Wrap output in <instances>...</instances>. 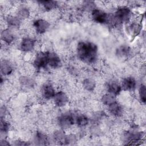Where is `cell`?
Listing matches in <instances>:
<instances>
[{
    "label": "cell",
    "instance_id": "21",
    "mask_svg": "<svg viewBox=\"0 0 146 146\" xmlns=\"http://www.w3.org/2000/svg\"><path fill=\"white\" fill-rule=\"evenodd\" d=\"M89 123L88 117L84 114H78L75 115V124L79 127L86 126Z\"/></svg>",
    "mask_w": 146,
    "mask_h": 146
},
{
    "label": "cell",
    "instance_id": "3",
    "mask_svg": "<svg viewBox=\"0 0 146 146\" xmlns=\"http://www.w3.org/2000/svg\"><path fill=\"white\" fill-rule=\"evenodd\" d=\"M91 18L95 22L100 24H112V15L97 8L91 11Z\"/></svg>",
    "mask_w": 146,
    "mask_h": 146
},
{
    "label": "cell",
    "instance_id": "26",
    "mask_svg": "<svg viewBox=\"0 0 146 146\" xmlns=\"http://www.w3.org/2000/svg\"><path fill=\"white\" fill-rule=\"evenodd\" d=\"M66 135L64 132L61 130L56 131L54 133V139L56 142L61 143L62 144H64V141Z\"/></svg>",
    "mask_w": 146,
    "mask_h": 146
},
{
    "label": "cell",
    "instance_id": "5",
    "mask_svg": "<svg viewBox=\"0 0 146 146\" xmlns=\"http://www.w3.org/2000/svg\"><path fill=\"white\" fill-rule=\"evenodd\" d=\"M49 51H41L38 52L34 59V66L35 68L41 70L46 68L48 66Z\"/></svg>",
    "mask_w": 146,
    "mask_h": 146
},
{
    "label": "cell",
    "instance_id": "30",
    "mask_svg": "<svg viewBox=\"0 0 146 146\" xmlns=\"http://www.w3.org/2000/svg\"><path fill=\"white\" fill-rule=\"evenodd\" d=\"M129 30L131 32L134 34H136L140 31L141 26L137 23H133L129 26Z\"/></svg>",
    "mask_w": 146,
    "mask_h": 146
},
{
    "label": "cell",
    "instance_id": "11",
    "mask_svg": "<svg viewBox=\"0 0 146 146\" xmlns=\"http://www.w3.org/2000/svg\"><path fill=\"white\" fill-rule=\"evenodd\" d=\"M62 64V60L59 56L55 52L49 51L48 66L52 68H58L61 67Z\"/></svg>",
    "mask_w": 146,
    "mask_h": 146
},
{
    "label": "cell",
    "instance_id": "18",
    "mask_svg": "<svg viewBox=\"0 0 146 146\" xmlns=\"http://www.w3.org/2000/svg\"><path fill=\"white\" fill-rule=\"evenodd\" d=\"M34 141L36 145H46L48 142V139L44 133L38 131L34 135Z\"/></svg>",
    "mask_w": 146,
    "mask_h": 146
},
{
    "label": "cell",
    "instance_id": "31",
    "mask_svg": "<svg viewBox=\"0 0 146 146\" xmlns=\"http://www.w3.org/2000/svg\"><path fill=\"white\" fill-rule=\"evenodd\" d=\"M75 141H76V137L75 135L71 134L66 136L64 144H74V143Z\"/></svg>",
    "mask_w": 146,
    "mask_h": 146
},
{
    "label": "cell",
    "instance_id": "10",
    "mask_svg": "<svg viewBox=\"0 0 146 146\" xmlns=\"http://www.w3.org/2000/svg\"><path fill=\"white\" fill-rule=\"evenodd\" d=\"M35 40L29 37H26L22 39L20 44L21 50L26 52L31 51L35 47Z\"/></svg>",
    "mask_w": 146,
    "mask_h": 146
},
{
    "label": "cell",
    "instance_id": "33",
    "mask_svg": "<svg viewBox=\"0 0 146 146\" xmlns=\"http://www.w3.org/2000/svg\"><path fill=\"white\" fill-rule=\"evenodd\" d=\"M0 145H2V146H3V145H9V143H7V141H6L5 139H2L1 141Z\"/></svg>",
    "mask_w": 146,
    "mask_h": 146
},
{
    "label": "cell",
    "instance_id": "17",
    "mask_svg": "<svg viewBox=\"0 0 146 146\" xmlns=\"http://www.w3.org/2000/svg\"><path fill=\"white\" fill-rule=\"evenodd\" d=\"M22 20L17 15H9L6 18V22L8 26L10 28H18L21 24Z\"/></svg>",
    "mask_w": 146,
    "mask_h": 146
},
{
    "label": "cell",
    "instance_id": "16",
    "mask_svg": "<svg viewBox=\"0 0 146 146\" xmlns=\"http://www.w3.org/2000/svg\"><path fill=\"white\" fill-rule=\"evenodd\" d=\"M13 66L11 62L7 60H3L1 64V72L3 76L10 75L13 72Z\"/></svg>",
    "mask_w": 146,
    "mask_h": 146
},
{
    "label": "cell",
    "instance_id": "24",
    "mask_svg": "<svg viewBox=\"0 0 146 146\" xmlns=\"http://www.w3.org/2000/svg\"><path fill=\"white\" fill-rule=\"evenodd\" d=\"M19 83L20 84L25 87L26 88H32L35 84V82L34 80L26 76H22L19 78Z\"/></svg>",
    "mask_w": 146,
    "mask_h": 146
},
{
    "label": "cell",
    "instance_id": "8",
    "mask_svg": "<svg viewBox=\"0 0 146 146\" xmlns=\"http://www.w3.org/2000/svg\"><path fill=\"white\" fill-rule=\"evenodd\" d=\"M121 88L127 91H133L136 87V81L132 76L124 78L121 84Z\"/></svg>",
    "mask_w": 146,
    "mask_h": 146
},
{
    "label": "cell",
    "instance_id": "20",
    "mask_svg": "<svg viewBox=\"0 0 146 146\" xmlns=\"http://www.w3.org/2000/svg\"><path fill=\"white\" fill-rule=\"evenodd\" d=\"M38 2L46 11H50L56 9L58 6V2L55 1H39Z\"/></svg>",
    "mask_w": 146,
    "mask_h": 146
},
{
    "label": "cell",
    "instance_id": "15",
    "mask_svg": "<svg viewBox=\"0 0 146 146\" xmlns=\"http://www.w3.org/2000/svg\"><path fill=\"white\" fill-rule=\"evenodd\" d=\"M1 36L2 40L7 44H10L13 43L15 39L14 34L10 29L3 30L1 32Z\"/></svg>",
    "mask_w": 146,
    "mask_h": 146
},
{
    "label": "cell",
    "instance_id": "6",
    "mask_svg": "<svg viewBox=\"0 0 146 146\" xmlns=\"http://www.w3.org/2000/svg\"><path fill=\"white\" fill-rule=\"evenodd\" d=\"M33 26L38 34H42L48 29L50 23L44 19H36L33 22Z\"/></svg>",
    "mask_w": 146,
    "mask_h": 146
},
{
    "label": "cell",
    "instance_id": "12",
    "mask_svg": "<svg viewBox=\"0 0 146 146\" xmlns=\"http://www.w3.org/2000/svg\"><path fill=\"white\" fill-rule=\"evenodd\" d=\"M142 132L138 131H130L125 133L124 139L127 142H136L142 137Z\"/></svg>",
    "mask_w": 146,
    "mask_h": 146
},
{
    "label": "cell",
    "instance_id": "27",
    "mask_svg": "<svg viewBox=\"0 0 146 146\" xmlns=\"http://www.w3.org/2000/svg\"><path fill=\"white\" fill-rule=\"evenodd\" d=\"M139 96L140 101L143 103L146 102V87L144 84H141L139 88Z\"/></svg>",
    "mask_w": 146,
    "mask_h": 146
},
{
    "label": "cell",
    "instance_id": "22",
    "mask_svg": "<svg viewBox=\"0 0 146 146\" xmlns=\"http://www.w3.org/2000/svg\"><path fill=\"white\" fill-rule=\"evenodd\" d=\"M82 86L86 91L91 92L94 91L96 87V82L92 79L86 78L83 80Z\"/></svg>",
    "mask_w": 146,
    "mask_h": 146
},
{
    "label": "cell",
    "instance_id": "19",
    "mask_svg": "<svg viewBox=\"0 0 146 146\" xmlns=\"http://www.w3.org/2000/svg\"><path fill=\"white\" fill-rule=\"evenodd\" d=\"M131 48L127 45H122L119 46L116 51V55L119 58H127L131 54Z\"/></svg>",
    "mask_w": 146,
    "mask_h": 146
},
{
    "label": "cell",
    "instance_id": "4",
    "mask_svg": "<svg viewBox=\"0 0 146 146\" xmlns=\"http://www.w3.org/2000/svg\"><path fill=\"white\" fill-rule=\"evenodd\" d=\"M57 122L62 129H68L75 124V115L71 112H65L58 117Z\"/></svg>",
    "mask_w": 146,
    "mask_h": 146
},
{
    "label": "cell",
    "instance_id": "28",
    "mask_svg": "<svg viewBox=\"0 0 146 146\" xmlns=\"http://www.w3.org/2000/svg\"><path fill=\"white\" fill-rule=\"evenodd\" d=\"M83 7L86 10L90 11L91 12L96 8L95 3L93 1H84L83 2Z\"/></svg>",
    "mask_w": 146,
    "mask_h": 146
},
{
    "label": "cell",
    "instance_id": "2",
    "mask_svg": "<svg viewBox=\"0 0 146 146\" xmlns=\"http://www.w3.org/2000/svg\"><path fill=\"white\" fill-rule=\"evenodd\" d=\"M131 17V11L127 6L119 7L113 15L115 24L127 23Z\"/></svg>",
    "mask_w": 146,
    "mask_h": 146
},
{
    "label": "cell",
    "instance_id": "14",
    "mask_svg": "<svg viewBox=\"0 0 146 146\" xmlns=\"http://www.w3.org/2000/svg\"><path fill=\"white\" fill-rule=\"evenodd\" d=\"M107 90L108 93L117 96L120 93L122 88L118 82L115 80H111L107 83Z\"/></svg>",
    "mask_w": 146,
    "mask_h": 146
},
{
    "label": "cell",
    "instance_id": "1",
    "mask_svg": "<svg viewBox=\"0 0 146 146\" xmlns=\"http://www.w3.org/2000/svg\"><path fill=\"white\" fill-rule=\"evenodd\" d=\"M78 58L83 63L92 64L96 62L98 56V48L96 44L90 41L79 42L76 47Z\"/></svg>",
    "mask_w": 146,
    "mask_h": 146
},
{
    "label": "cell",
    "instance_id": "32",
    "mask_svg": "<svg viewBox=\"0 0 146 146\" xmlns=\"http://www.w3.org/2000/svg\"><path fill=\"white\" fill-rule=\"evenodd\" d=\"M14 144L16 145H30V143H29L26 141H19V140H18V141H15V143Z\"/></svg>",
    "mask_w": 146,
    "mask_h": 146
},
{
    "label": "cell",
    "instance_id": "7",
    "mask_svg": "<svg viewBox=\"0 0 146 146\" xmlns=\"http://www.w3.org/2000/svg\"><path fill=\"white\" fill-rule=\"evenodd\" d=\"M40 92L42 97L47 100L52 99L56 93L53 86L50 83L43 84L41 87Z\"/></svg>",
    "mask_w": 146,
    "mask_h": 146
},
{
    "label": "cell",
    "instance_id": "13",
    "mask_svg": "<svg viewBox=\"0 0 146 146\" xmlns=\"http://www.w3.org/2000/svg\"><path fill=\"white\" fill-rule=\"evenodd\" d=\"M107 107L110 113L114 116L119 117L123 114V108L121 105L116 101L110 104Z\"/></svg>",
    "mask_w": 146,
    "mask_h": 146
},
{
    "label": "cell",
    "instance_id": "25",
    "mask_svg": "<svg viewBox=\"0 0 146 146\" xmlns=\"http://www.w3.org/2000/svg\"><path fill=\"white\" fill-rule=\"evenodd\" d=\"M116 96L108 92V93L103 95L101 100H102V102L103 103V104L108 106L110 104H111L112 103L116 101Z\"/></svg>",
    "mask_w": 146,
    "mask_h": 146
},
{
    "label": "cell",
    "instance_id": "29",
    "mask_svg": "<svg viewBox=\"0 0 146 146\" xmlns=\"http://www.w3.org/2000/svg\"><path fill=\"white\" fill-rule=\"evenodd\" d=\"M9 127H10V125L9 123L6 121V120H5L3 119H1V133H6L8 130L9 129Z\"/></svg>",
    "mask_w": 146,
    "mask_h": 146
},
{
    "label": "cell",
    "instance_id": "23",
    "mask_svg": "<svg viewBox=\"0 0 146 146\" xmlns=\"http://www.w3.org/2000/svg\"><path fill=\"white\" fill-rule=\"evenodd\" d=\"M30 15V10L26 6H21L18 9L17 11V16L21 20L27 19Z\"/></svg>",
    "mask_w": 146,
    "mask_h": 146
},
{
    "label": "cell",
    "instance_id": "9",
    "mask_svg": "<svg viewBox=\"0 0 146 146\" xmlns=\"http://www.w3.org/2000/svg\"><path fill=\"white\" fill-rule=\"evenodd\" d=\"M52 99L55 104L59 107L64 106L68 101L67 95L65 92L62 91L56 92Z\"/></svg>",
    "mask_w": 146,
    "mask_h": 146
}]
</instances>
